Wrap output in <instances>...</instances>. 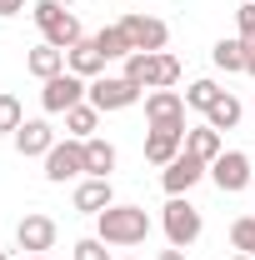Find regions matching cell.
Wrapping results in <instances>:
<instances>
[{
    "label": "cell",
    "mask_w": 255,
    "mask_h": 260,
    "mask_svg": "<svg viewBox=\"0 0 255 260\" xmlns=\"http://www.w3.org/2000/svg\"><path fill=\"white\" fill-rule=\"evenodd\" d=\"M95 235L105 245H145V235H150V215H145V205H125V200H115L110 210H100L95 215Z\"/></svg>",
    "instance_id": "6da1fadb"
},
{
    "label": "cell",
    "mask_w": 255,
    "mask_h": 260,
    "mask_svg": "<svg viewBox=\"0 0 255 260\" xmlns=\"http://www.w3.org/2000/svg\"><path fill=\"white\" fill-rule=\"evenodd\" d=\"M120 75L140 90H175L180 85V60L170 50H135L120 60Z\"/></svg>",
    "instance_id": "7a4b0ae2"
},
{
    "label": "cell",
    "mask_w": 255,
    "mask_h": 260,
    "mask_svg": "<svg viewBox=\"0 0 255 260\" xmlns=\"http://www.w3.org/2000/svg\"><path fill=\"white\" fill-rule=\"evenodd\" d=\"M30 20H35V30H40V40L55 45V50H70V45L85 40L80 15L70 5H60V0H30Z\"/></svg>",
    "instance_id": "3957f363"
},
{
    "label": "cell",
    "mask_w": 255,
    "mask_h": 260,
    "mask_svg": "<svg viewBox=\"0 0 255 260\" xmlns=\"http://www.w3.org/2000/svg\"><path fill=\"white\" fill-rule=\"evenodd\" d=\"M160 230H165V240L175 250H190L195 240H200V230H205V215L190 205V195H170L160 205Z\"/></svg>",
    "instance_id": "277c9868"
},
{
    "label": "cell",
    "mask_w": 255,
    "mask_h": 260,
    "mask_svg": "<svg viewBox=\"0 0 255 260\" xmlns=\"http://www.w3.org/2000/svg\"><path fill=\"white\" fill-rule=\"evenodd\" d=\"M140 95H145V90H140V85H130L125 75H95V80H90V90H85V100L95 105L100 115H110V110H130Z\"/></svg>",
    "instance_id": "5b68a950"
},
{
    "label": "cell",
    "mask_w": 255,
    "mask_h": 260,
    "mask_svg": "<svg viewBox=\"0 0 255 260\" xmlns=\"http://www.w3.org/2000/svg\"><path fill=\"white\" fill-rule=\"evenodd\" d=\"M45 180L65 185V180H85V140H55L50 155H45Z\"/></svg>",
    "instance_id": "8992f818"
},
{
    "label": "cell",
    "mask_w": 255,
    "mask_h": 260,
    "mask_svg": "<svg viewBox=\"0 0 255 260\" xmlns=\"http://www.w3.org/2000/svg\"><path fill=\"white\" fill-rule=\"evenodd\" d=\"M145 125L150 130H180L185 135V95L180 90H145Z\"/></svg>",
    "instance_id": "52a82bcc"
},
{
    "label": "cell",
    "mask_w": 255,
    "mask_h": 260,
    "mask_svg": "<svg viewBox=\"0 0 255 260\" xmlns=\"http://www.w3.org/2000/svg\"><path fill=\"white\" fill-rule=\"evenodd\" d=\"M210 180H215V190L220 195H240L255 185V165L245 150H225L220 160H210Z\"/></svg>",
    "instance_id": "ba28073f"
},
{
    "label": "cell",
    "mask_w": 255,
    "mask_h": 260,
    "mask_svg": "<svg viewBox=\"0 0 255 260\" xmlns=\"http://www.w3.org/2000/svg\"><path fill=\"white\" fill-rule=\"evenodd\" d=\"M120 30H125L130 50H165V45H170V25H165L160 15H145V10L120 15Z\"/></svg>",
    "instance_id": "9c48e42d"
},
{
    "label": "cell",
    "mask_w": 255,
    "mask_h": 260,
    "mask_svg": "<svg viewBox=\"0 0 255 260\" xmlns=\"http://www.w3.org/2000/svg\"><path fill=\"white\" fill-rule=\"evenodd\" d=\"M85 90H90V80H80L75 70H65V75H55V80L40 85V110H45V115H65L70 105L85 100Z\"/></svg>",
    "instance_id": "30bf717a"
},
{
    "label": "cell",
    "mask_w": 255,
    "mask_h": 260,
    "mask_svg": "<svg viewBox=\"0 0 255 260\" xmlns=\"http://www.w3.org/2000/svg\"><path fill=\"white\" fill-rule=\"evenodd\" d=\"M55 220L45 215V210H25L20 215V225H15V245L25 250V255H45V250H55Z\"/></svg>",
    "instance_id": "8fae6325"
},
{
    "label": "cell",
    "mask_w": 255,
    "mask_h": 260,
    "mask_svg": "<svg viewBox=\"0 0 255 260\" xmlns=\"http://www.w3.org/2000/svg\"><path fill=\"white\" fill-rule=\"evenodd\" d=\"M205 175H210V165H205V160H195L190 150H180L175 160L160 170V185H165V195H190L195 185L205 180Z\"/></svg>",
    "instance_id": "7c38bea8"
},
{
    "label": "cell",
    "mask_w": 255,
    "mask_h": 260,
    "mask_svg": "<svg viewBox=\"0 0 255 260\" xmlns=\"http://www.w3.org/2000/svg\"><path fill=\"white\" fill-rule=\"evenodd\" d=\"M75 210L80 215H100V210H110L115 205V185L110 180H100V175H85V180H75Z\"/></svg>",
    "instance_id": "4fadbf2b"
},
{
    "label": "cell",
    "mask_w": 255,
    "mask_h": 260,
    "mask_svg": "<svg viewBox=\"0 0 255 260\" xmlns=\"http://www.w3.org/2000/svg\"><path fill=\"white\" fill-rule=\"evenodd\" d=\"M10 140H15V150H20L25 160H35V155L45 160V155H50V145H55V130H50V120H25Z\"/></svg>",
    "instance_id": "5bb4252c"
},
{
    "label": "cell",
    "mask_w": 255,
    "mask_h": 260,
    "mask_svg": "<svg viewBox=\"0 0 255 260\" xmlns=\"http://www.w3.org/2000/svg\"><path fill=\"white\" fill-rule=\"evenodd\" d=\"M105 65H110V60L95 50V40H90V35H85L80 45H70V50H65V70H75L80 80H95V75H105Z\"/></svg>",
    "instance_id": "9a60e30c"
},
{
    "label": "cell",
    "mask_w": 255,
    "mask_h": 260,
    "mask_svg": "<svg viewBox=\"0 0 255 260\" xmlns=\"http://www.w3.org/2000/svg\"><path fill=\"white\" fill-rule=\"evenodd\" d=\"M180 150H185V135H180V130H145V160L150 165L165 170Z\"/></svg>",
    "instance_id": "2e32d148"
},
{
    "label": "cell",
    "mask_w": 255,
    "mask_h": 260,
    "mask_svg": "<svg viewBox=\"0 0 255 260\" xmlns=\"http://www.w3.org/2000/svg\"><path fill=\"white\" fill-rule=\"evenodd\" d=\"M185 150H190L195 160L210 165V160H220V155H225V135L215 125H190V130H185Z\"/></svg>",
    "instance_id": "e0dca14e"
},
{
    "label": "cell",
    "mask_w": 255,
    "mask_h": 260,
    "mask_svg": "<svg viewBox=\"0 0 255 260\" xmlns=\"http://www.w3.org/2000/svg\"><path fill=\"white\" fill-rule=\"evenodd\" d=\"M25 70H30L35 80L45 85V80L65 75V50H55V45H45V40H40V45H35L30 55H25Z\"/></svg>",
    "instance_id": "ac0fdd59"
},
{
    "label": "cell",
    "mask_w": 255,
    "mask_h": 260,
    "mask_svg": "<svg viewBox=\"0 0 255 260\" xmlns=\"http://www.w3.org/2000/svg\"><path fill=\"white\" fill-rule=\"evenodd\" d=\"M115 160H120V150H115L105 135H90V140H85V175H100V180H110Z\"/></svg>",
    "instance_id": "d6986e66"
},
{
    "label": "cell",
    "mask_w": 255,
    "mask_h": 260,
    "mask_svg": "<svg viewBox=\"0 0 255 260\" xmlns=\"http://www.w3.org/2000/svg\"><path fill=\"white\" fill-rule=\"evenodd\" d=\"M65 135H70V140H90V135H100V110L90 105V100H80V105L65 110Z\"/></svg>",
    "instance_id": "ffe728a7"
},
{
    "label": "cell",
    "mask_w": 255,
    "mask_h": 260,
    "mask_svg": "<svg viewBox=\"0 0 255 260\" xmlns=\"http://www.w3.org/2000/svg\"><path fill=\"white\" fill-rule=\"evenodd\" d=\"M240 120H245V105H240V95H230V90H225V95L205 110V125H215L220 135H225V130H235Z\"/></svg>",
    "instance_id": "44dd1931"
},
{
    "label": "cell",
    "mask_w": 255,
    "mask_h": 260,
    "mask_svg": "<svg viewBox=\"0 0 255 260\" xmlns=\"http://www.w3.org/2000/svg\"><path fill=\"white\" fill-rule=\"evenodd\" d=\"M210 60H215V70H225V75H245V40H240V35H230V40H215Z\"/></svg>",
    "instance_id": "7402d4cb"
},
{
    "label": "cell",
    "mask_w": 255,
    "mask_h": 260,
    "mask_svg": "<svg viewBox=\"0 0 255 260\" xmlns=\"http://www.w3.org/2000/svg\"><path fill=\"white\" fill-rule=\"evenodd\" d=\"M90 40H95V50L105 55V60H125V55H135L130 40H125V30H120V20H115V25H100Z\"/></svg>",
    "instance_id": "603a6c76"
},
{
    "label": "cell",
    "mask_w": 255,
    "mask_h": 260,
    "mask_svg": "<svg viewBox=\"0 0 255 260\" xmlns=\"http://www.w3.org/2000/svg\"><path fill=\"white\" fill-rule=\"evenodd\" d=\"M220 95H225V90L210 80V75H200V80H190V85H185V105H190V110H200V115H205Z\"/></svg>",
    "instance_id": "cb8c5ba5"
},
{
    "label": "cell",
    "mask_w": 255,
    "mask_h": 260,
    "mask_svg": "<svg viewBox=\"0 0 255 260\" xmlns=\"http://www.w3.org/2000/svg\"><path fill=\"white\" fill-rule=\"evenodd\" d=\"M230 245L240 255H255V215H235L230 220Z\"/></svg>",
    "instance_id": "d4e9b609"
},
{
    "label": "cell",
    "mask_w": 255,
    "mask_h": 260,
    "mask_svg": "<svg viewBox=\"0 0 255 260\" xmlns=\"http://www.w3.org/2000/svg\"><path fill=\"white\" fill-rule=\"evenodd\" d=\"M20 125H25V110H20V100L10 95V90H0V130H5V135H15Z\"/></svg>",
    "instance_id": "484cf974"
},
{
    "label": "cell",
    "mask_w": 255,
    "mask_h": 260,
    "mask_svg": "<svg viewBox=\"0 0 255 260\" xmlns=\"http://www.w3.org/2000/svg\"><path fill=\"white\" fill-rule=\"evenodd\" d=\"M70 260H115V255H110V245H105L100 235H85V240H75Z\"/></svg>",
    "instance_id": "4316f807"
},
{
    "label": "cell",
    "mask_w": 255,
    "mask_h": 260,
    "mask_svg": "<svg viewBox=\"0 0 255 260\" xmlns=\"http://www.w3.org/2000/svg\"><path fill=\"white\" fill-rule=\"evenodd\" d=\"M235 30H240L245 45H255V0H245V5L235 10Z\"/></svg>",
    "instance_id": "83f0119b"
},
{
    "label": "cell",
    "mask_w": 255,
    "mask_h": 260,
    "mask_svg": "<svg viewBox=\"0 0 255 260\" xmlns=\"http://www.w3.org/2000/svg\"><path fill=\"white\" fill-rule=\"evenodd\" d=\"M20 10H30V0H0V20H10V15H20Z\"/></svg>",
    "instance_id": "f1b7e54d"
},
{
    "label": "cell",
    "mask_w": 255,
    "mask_h": 260,
    "mask_svg": "<svg viewBox=\"0 0 255 260\" xmlns=\"http://www.w3.org/2000/svg\"><path fill=\"white\" fill-rule=\"evenodd\" d=\"M155 260H185V250H175V245H170V250H160Z\"/></svg>",
    "instance_id": "f546056e"
},
{
    "label": "cell",
    "mask_w": 255,
    "mask_h": 260,
    "mask_svg": "<svg viewBox=\"0 0 255 260\" xmlns=\"http://www.w3.org/2000/svg\"><path fill=\"white\" fill-rule=\"evenodd\" d=\"M245 75H255V45H245Z\"/></svg>",
    "instance_id": "4dcf8cb0"
},
{
    "label": "cell",
    "mask_w": 255,
    "mask_h": 260,
    "mask_svg": "<svg viewBox=\"0 0 255 260\" xmlns=\"http://www.w3.org/2000/svg\"><path fill=\"white\" fill-rule=\"evenodd\" d=\"M230 260H255V255H240V250H235V255H230Z\"/></svg>",
    "instance_id": "1f68e13d"
},
{
    "label": "cell",
    "mask_w": 255,
    "mask_h": 260,
    "mask_svg": "<svg viewBox=\"0 0 255 260\" xmlns=\"http://www.w3.org/2000/svg\"><path fill=\"white\" fill-rule=\"evenodd\" d=\"M20 260H50V255H20Z\"/></svg>",
    "instance_id": "d6a6232c"
},
{
    "label": "cell",
    "mask_w": 255,
    "mask_h": 260,
    "mask_svg": "<svg viewBox=\"0 0 255 260\" xmlns=\"http://www.w3.org/2000/svg\"><path fill=\"white\" fill-rule=\"evenodd\" d=\"M120 260H145V255H120Z\"/></svg>",
    "instance_id": "836d02e7"
},
{
    "label": "cell",
    "mask_w": 255,
    "mask_h": 260,
    "mask_svg": "<svg viewBox=\"0 0 255 260\" xmlns=\"http://www.w3.org/2000/svg\"><path fill=\"white\" fill-rule=\"evenodd\" d=\"M60 5H75V0H60Z\"/></svg>",
    "instance_id": "e575fe53"
},
{
    "label": "cell",
    "mask_w": 255,
    "mask_h": 260,
    "mask_svg": "<svg viewBox=\"0 0 255 260\" xmlns=\"http://www.w3.org/2000/svg\"><path fill=\"white\" fill-rule=\"evenodd\" d=\"M0 260H10V255H5V250H0Z\"/></svg>",
    "instance_id": "d590c367"
},
{
    "label": "cell",
    "mask_w": 255,
    "mask_h": 260,
    "mask_svg": "<svg viewBox=\"0 0 255 260\" xmlns=\"http://www.w3.org/2000/svg\"><path fill=\"white\" fill-rule=\"evenodd\" d=\"M250 190H255V185H250Z\"/></svg>",
    "instance_id": "8d00e7d4"
}]
</instances>
